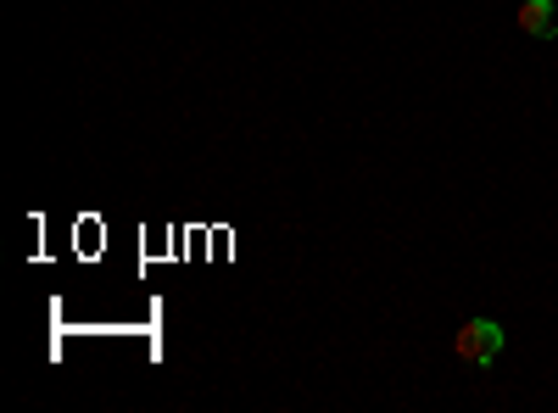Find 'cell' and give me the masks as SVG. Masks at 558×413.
Masks as SVG:
<instances>
[{"label":"cell","instance_id":"obj_1","mask_svg":"<svg viewBox=\"0 0 558 413\" xmlns=\"http://www.w3.org/2000/svg\"><path fill=\"white\" fill-rule=\"evenodd\" d=\"M452 352L470 363V369H486V363H497V352H502V325L497 318H463L458 336H452Z\"/></svg>","mask_w":558,"mask_h":413},{"label":"cell","instance_id":"obj_2","mask_svg":"<svg viewBox=\"0 0 558 413\" xmlns=\"http://www.w3.org/2000/svg\"><path fill=\"white\" fill-rule=\"evenodd\" d=\"M520 28L531 39H553L558 34V7L553 0H520Z\"/></svg>","mask_w":558,"mask_h":413}]
</instances>
